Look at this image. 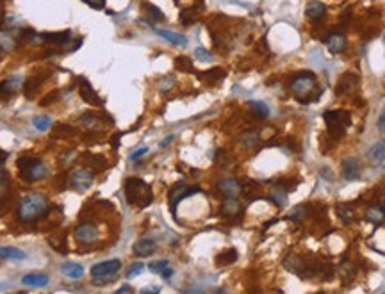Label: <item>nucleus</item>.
<instances>
[{
  "label": "nucleus",
  "instance_id": "19",
  "mask_svg": "<svg viewBox=\"0 0 385 294\" xmlns=\"http://www.w3.org/2000/svg\"><path fill=\"white\" fill-rule=\"evenodd\" d=\"M221 214L228 220H235L239 216L243 214V207H241V203L235 202V200H225L221 205Z\"/></svg>",
  "mask_w": 385,
  "mask_h": 294
},
{
  "label": "nucleus",
  "instance_id": "32",
  "mask_svg": "<svg viewBox=\"0 0 385 294\" xmlns=\"http://www.w3.org/2000/svg\"><path fill=\"white\" fill-rule=\"evenodd\" d=\"M248 105H250L253 116L259 118V120H266V118L269 116V109L264 102H250Z\"/></svg>",
  "mask_w": 385,
  "mask_h": 294
},
{
  "label": "nucleus",
  "instance_id": "29",
  "mask_svg": "<svg viewBox=\"0 0 385 294\" xmlns=\"http://www.w3.org/2000/svg\"><path fill=\"white\" fill-rule=\"evenodd\" d=\"M18 45V39L13 32L0 30V50H13Z\"/></svg>",
  "mask_w": 385,
  "mask_h": 294
},
{
  "label": "nucleus",
  "instance_id": "49",
  "mask_svg": "<svg viewBox=\"0 0 385 294\" xmlns=\"http://www.w3.org/2000/svg\"><path fill=\"white\" fill-rule=\"evenodd\" d=\"M161 277H163L164 280H170V278L173 277V268H170V266H168L166 270H164L163 273H161Z\"/></svg>",
  "mask_w": 385,
  "mask_h": 294
},
{
  "label": "nucleus",
  "instance_id": "56",
  "mask_svg": "<svg viewBox=\"0 0 385 294\" xmlns=\"http://www.w3.org/2000/svg\"><path fill=\"white\" fill-rule=\"evenodd\" d=\"M384 41H385V34H384Z\"/></svg>",
  "mask_w": 385,
  "mask_h": 294
},
{
  "label": "nucleus",
  "instance_id": "14",
  "mask_svg": "<svg viewBox=\"0 0 385 294\" xmlns=\"http://www.w3.org/2000/svg\"><path fill=\"white\" fill-rule=\"evenodd\" d=\"M79 84H80L79 95H80V98H82L84 102H88V104H91V105H102V104H104V100L98 98V95H96V91L93 89V86L89 84L88 79L80 77Z\"/></svg>",
  "mask_w": 385,
  "mask_h": 294
},
{
  "label": "nucleus",
  "instance_id": "51",
  "mask_svg": "<svg viewBox=\"0 0 385 294\" xmlns=\"http://www.w3.org/2000/svg\"><path fill=\"white\" fill-rule=\"evenodd\" d=\"M4 178H5V171L4 168H2V164H0V184L4 182Z\"/></svg>",
  "mask_w": 385,
  "mask_h": 294
},
{
  "label": "nucleus",
  "instance_id": "26",
  "mask_svg": "<svg viewBox=\"0 0 385 294\" xmlns=\"http://www.w3.org/2000/svg\"><path fill=\"white\" fill-rule=\"evenodd\" d=\"M0 259H11V261H21L25 259V252L13 246H0Z\"/></svg>",
  "mask_w": 385,
  "mask_h": 294
},
{
  "label": "nucleus",
  "instance_id": "8",
  "mask_svg": "<svg viewBox=\"0 0 385 294\" xmlns=\"http://www.w3.org/2000/svg\"><path fill=\"white\" fill-rule=\"evenodd\" d=\"M95 180V173L89 168H77L70 173V186L75 191H88Z\"/></svg>",
  "mask_w": 385,
  "mask_h": 294
},
{
  "label": "nucleus",
  "instance_id": "39",
  "mask_svg": "<svg viewBox=\"0 0 385 294\" xmlns=\"http://www.w3.org/2000/svg\"><path fill=\"white\" fill-rule=\"evenodd\" d=\"M305 214H307V205H298V207L289 214V218L294 221H302L303 218H305Z\"/></svg>",
  "mask_w": 385,
  "mask_h": 294
},
{
  "label": "nucleus",
  "instance_id": "28",
  "mask_svg": "<svg viewBox=\"0 0 385 294\" xmlns=\"http://www.w3.org/2000/svg\"><path fill=\"white\" fill-rule=\"evenodd\" d=\"M335 212H337V216H339L344 223H352V221L355 220V214H353V209L350 203H339V205L335 207Z\"/></svg>",
  "mask_w": 385,
  "mask_h": 294
},
{
  "label": "nucleus",
  "instance_id": "57",
  "mask_svg": "<svg viewBox=\"0 0 385 294\" xmlns=\"http://www.w3.org/2000/svg\"><path fill=\"white\" fill-rule=\"evenodd\" d=\"M384 166H385V162H384Z\"/></svg>",
  "mask_w": 385,
  "mask_h": 294
},
{
  "label": "nucleus",
  "instance_id": "21",
  "mask_svg": "<svg viewBox=\"0 0 385 294\" xmlns=\"http://www.w3.org/2000/svg\"><path fill=\"white\" fill-rule=\"evenodd\" d=\"M48 282L50 280H48V277L45 273H29L21 278V284L29 287H45L48 286Z\"/></svg>",
  "mask_w": 385,
  "mask_h": 294
},
{
  "label": "nucleus",
  "instance_id": "40",
  "mask_svg": "<svg viewBox=\"0 0 385 294\" xmlns=\"http://www.w3.org/2000/svg\"><path fill=\"white\" fill-rule=\"evenodd\" d=\"M143 271H145V264H143V262H136V264H132L129 270H127V277L134 278L138 277V275H141Z\"/></svg>",
  "mask_w": 385,
  "mask_h": 294
},
{
  "label": "nucleus",
  "instance_id": "30",
  "mask_svg": "<svg viewBox=\"0 0 385 294\" xmlns=\"http://www.w3.org/2000/svg\"><path fill=\"white\" fill-rule=\"evenodd\" d=\"M369 159H371L375 164L385 161V141H380L375 146H371V150H369Z\"/></svg>",
  "mask_w": 385,
  "mask_h": 294
},
{
  "label": "nucleus",
  "instance_id": "7",
  "mask_svg": "<svg viewBox=\"0 0 385 294\" xmlns=\"http://www.w3.org/2000/svg\"><path fill=\"white\" fill-rule=\"evenodd\" d=\"M200 193V187L198 186H192V187H188L186 184H177L170 189L168 193V202H170V209L172 212L175 214L177 212V207H179V203L182 202L184 198H189L192 195H198Z\"/></svg>",
  "mask_w": 385,
  "mask_h": 294
},
{
  "label": "nucleus",
  "instance_id": "2",
  "mask_svg": "<svg viewBox=\"0 0 385 294\" xmlns=\"http://www.w3.org/2000/svg\"><path fill=\"white\" fill-rule=\"evenodd\" d=\"M289 87L293 95L296 96V100L300 104H310L314 100L319 98L321 93L318 91V80H316V75L312 71H300V73H294L291 79H289Z\"/></svg>",
  "mask_w": 385,
  "mask_h": 294
},
{
  "label": "nucleus",
  "instance_id": "50",
  "mask_svg": "<svg viewBox=\"0 0 385 294\" xmlns=\"http://www.w3.org/2000/svg\"><path fill=\"white\" fill-rule=\"evenodd\" d=\"M129 293H130V287L129 286H123V287H120V289H118L114 294H129Z\"/></svg>",
  "mask_w": 385,
  "mask_h": 294
},
{
  "label": "nucleus",
  "instance_id": "31",
  "mask_svg": "<svg viewBox=\"0 0 385 294\" xmlns=\"http://www.w3.org/2000/svg\"><path fill=\"white\" fill-rule=\"evenodd\" d=\"M259 139H260V134L257 130H244L241 134V143L248 148H253V146L259 145Z\"/></svg>",
  "mask_w": 385,
  "mask_h": 294
},
{
  "label": "nucleus",
  "instance_id": "41",
  "mask_svg": "<svg viewBox=\"0 0 385 294\" xmlns=\"http://www.w3.org/2000/svg\"><path fill=\"white\" fill-rule=\"evenodd\" d=\"M168 266H170V262L168 261H157V262H152L150 264V271L152 273H163L164 270H166Z\"/></svg>",
  "mask_w": 385,
  "mask_h": 294
},
{
  "label": "nucleus",
  "instance_id": "20",
  "mask_svg": "<svg viewBox=\"0 0 385 294\" xmlns=\"http://www.w3.org/2000/svg\"><path fill=\"white\" fill-rule=\"evenodd\" d=\"M343 175L346 180H357L360 175V166H359V161L353 157L346 159L343 162Z\"/></svg>",
  "mask_w": 385,
  "mask_h": 294
},
{
  "label": "nucleus",
  "instance_id": "9",
  "mask_svg": "<svg viewBox=\"0 0 385 294\" xmlns=\"http://www.w3.org/2000/svg\"><path fill=\"white\" fill-rule=\"evenodd\" d=\"M73 234H75V239L79 241L80 245H95L96 241H98V236H100L98 227H96L95 223H89V221L80 223Z\"/></svg>",
  "mask_w": 385,
  "mask_h": 294
},
{
  "label": "nucleus",
  "instance_id": "46",
  "mask_svg": "<svg viewBox=\"0 0 385 294\" xmlns=\"http://www.w3.org/2000/svg\"><path fill=\"white\" fill-rule=\"evenodd\" d=\"M378 129H380L382 132L385 134V109H384V111H382L380 118H378Z\"/></svg>",
  "mask_w": 385,
  "mask_h": 294
},
{
  "label": "nucleus",
  "instance_id": "3",
  "mask_svg": "<svg viewBox=\"0 0 385 294\" xmlns=\"http://www.w3.org/2000/svg\"><path fill=\"white\" fill-rule=\"evenodd\" d=\"M125 189V198L130 205H134L138 209H147L152 202H154V193L152 187L148 186L143 178L138 177H129L123 184Z\"/></svg>",
  "mask_w": 385,
  "mask_h": 294
},
{
  "label": "nucleus",
  "instance_id": "1",
  "mask_svg": "<svg viewBox=\"0 0 385 294\" xmlns=\"http://www.w3.org/2000/svg\"><path fill=\"white\" fill-rule=\"evenodd\" d=\"M48 211H50V200L41 193H29L20 200L16 214L18 220L23 223H34L41 220Z\"/></svg>",
  "mask_w": 385,
  "mask_h": 294
},
{
  "label": "nucleus",
  "instance_id": "25",
  "mask_svg": "<svg viewBox=\"0 0 385 294\" xmlns=\"http://www.w3.org/2000/svg\"><path fill=\"white\" fill-rule=\"evenodd\" d=\"M235 261H237V252H235V248H226L225 252H221L214 259L216 266H228V264H234Z\"/></svg>",
  "mask_w": 385,
  "mask_h": 294
},
{
  "label": "nucleus",
  "instance_id": "13",
  "mask_svg": "<svg viewBox=\"0 0 385 294\" xmlns=\"http://www.w3.org/2000/svg\"><path fill=\"white\" fill-rule=\"evenodd\" d=\"M325 45L328 46L330 54H341L346 48V36L341 30H334V32H328V36L325 37Z\"/></svg>",
  "mask_w": 385,
  "mask_h": 294
},
{
  "label": "nucleus",
  "instance_id": "42",
  "mask_svg": "<svg viewBox=\"0 0 385 294\" xmlns=\"http://www.w3.org/2000/svg\"><path fill=\"white\" fill-rule=\"evenodd\" d=\"M194 54H196V57L200 59V61H210V59H212V54H210L207 48H203V46H196V48H194Z\"/></svg>",
  "mask_w": 385,
  "mask_h": 294
},
{
  "label": "nucleus",
  "instance_id": "34",
  "mask_svg": "<svg viewBox=\"0 0 385 294\" xmlns=\"http://www.w3.org/2000/svg\"><path fill=\"white\" fill-rule=\"evenodd\" d=\"M32 125H34V129L39 130V132H46V130L52 127V118L50 116H34Z\"/></svg>",
  "mask_w": 385,
  "mask_h": 294
},
{
  "label": "nucleus",
  "instance_id": "36",
  "mask_svg": "<svg viewBox=\"0 0 385 294\" xmlns=\"http://www.w3.org/2000/svg\"><path fill=\"white\" fill-rule=\"evenodd\" d=\"M82 123L88 127V129H96L98 125H100V116L96 114V112H84L82 114Z\"/></svg>",
  "mask_w": 385,
  "mask_h": 294
},
{
  "label": "nucleus",
  "instance_id": "54",
  "mask_svg": "<svg viewBox=\"0 0 385 294\" xmlns=\"http://www.w3.org/2000/svg\"><path fill=\"white\" fill-rule=\"evenodd\" d=\"M214 294H228V293H226V291H223V289H216V291H214Z\"/></svg>",
  "mask_w": 385,
  "mask_h": 294
},
{
  "label": "nucleus",
  "instance_id": "44",
  "mask_svg": "<svg viewBox=\"0 0 385 294\" xmlns=\"http://www.w3.org/2000/svg\"><path fill=\"white\" fill-rule=\"evenodd\" d=\"M84 2L93 9H102L105 5V0H84Z\"/></svg>",
  "mask_w": 385,
  "mask_h": 294
},
{
  "label": "nucleus",
  "instance_id": "4",
  "mask_svg": "<svg viewBox=\"0 0 385 294\" xmlns=\"http://www.w3.org/2000/svg\"><path fill=\"white\" fill-rule=\"evenodd\" d=\"M16 166H18V170H20V177L23 178V180H29V182L41 180V178H45L46 173H48L45 162H43L39 157H32V155L20 157L16 162Z\"/></svg>",
  "mask_w": 385,
  "mask_h": 294
},
{
  "label": "nucleus",
  "instance_id": "48",
  "mask_svg": "<svg viewBox=\"0 0 385 294\" xmlns=\"http://www.w3.org/2000/svg\"><path fill=\"white\" fill-rule=\"evenodd\" d=\"M161 293V287H147V289H143L141 294H159Z\"/></svg>",
  "mask_w": 385,
  "mask_h": 294
},
{
  "label": "nucleus",
  "instance_id": "35",
  "mask_svg": "<svg viewBox=\"0 0 385 294\" xmlns=\"http://www.w3.org/2000/svg\"><path fill=\"white\" fill-rule=\"evenodd\" d=\"M175 68L180 71H184V73H188V71H194V64L191 62V59L186 57V55H179V57L175 59Z\"/></svg>",
  "mask_w": 385,
  "mask_h": 294
},
{
  "label": "nucleus",
  "instance_id": "43",
  "mask_svg": "<svg viewBox=\"0 0 385 294\" xmlns=\"http://www.w3.org/2000/svg\"><path fill=\"white\" fill-rule=\"evenodd\" d=\"M145 153H148V148H147V146H141V148H139V150H136V152L130 153V161H136V159L143 157Z\"/></svg>",
  "mask_w": 385,
  "mask_h": 294
},
{
  "label": "nucleus",
  "instance_id": "23",
  "mask_svg": "<svg viewBox=\"0 0 385 294\" xmlns=\"http://www.w3.org/2000/svg\"><path fill=\"white\" fill-rule=\"evenodd\" d=\"M61 273L64 277L71 278V280H77V278H80L84 275V268L80 264H77V262H64L61 266Z\"/></svg>",
  "mask_w": 385,
  "mask_h": 294
},
{
  "label": "nucleus",
  "instance_id": "17",
  "mask_svg": "<svg viewBox=\"0 0 385 294\" xmlns=\"http://www.w3.org/2000/svg\"><path fill=\"white\" fill-rule=\"evenodd\" d=\"M366 220L373 225H382L385 221V207L384 205H378V203H373L366 209Z\"/></svg>",
  "mask_w": 385,
  "mask_h": 294
},
{
  "label": "nucleus",
  "instance_id": "24",
  "mask_svg": "<svg viewBox=\"0 0 385 294\" xmlns=\"http://www.w3.org/2000/svg\"><path fill=\"white\" fill-rule=\"evenodd\" d=\"M225 75L226 73L223 68H210V70L200 73V79L205 80V82H209V84H216V82H219V80L225 79Z\"/></svg>",
  "mask_w": 385,
  "mask_h": 294
},
{
  "label": "nucleus",
  "instance_id": "37",
  "mask_svg": "<svg viewBox=\"0 0 385 294\" xmlns=\"http://www.w3.org/2000/svg\"><path fill=\"white\" fill-rule=\"evenodd\" d=\"M39 84H41V80L34 79V77H32V79H29L25 84H23V93H25L27 98H32L34 93H36V89L39 87Z\"/></svg>",
  "mask_w": 385,
  "mask_h": 294
},
{
  "label": "nucleus",
  "instance_id": "10",
  "mask_svg": "<svg viewBox=\"0 0 385 294\" xmlns=\"http://www.w3.org/2000/svg\"><path fill=\"white\" fill-rule=\"evenodd\" d=\"M216 187H218L219 195L225 196V200H235L241 193H243V184L232 177L221 178V180L216 184Z\"/></svg>",
  "mask_w": 385,
  "mask_h": 294
},
{
  "label": "nucleus",
  "instance_id": "45",
  "mask_svg": "<svg viewBox=\"0 0 385 294\" xmlns=\"http://www.w3.org/2000/svg\"><path fill=\"white\" fill-rule=\"evenodd\" d=\"M350 18H352V9H346V12H343V14H341V23H350V21H352V20H350Z\"/></svg>",
  "mask_w": 385,
  "mask_h": 294
},
{
  "label": "nucleus",
  "instance_id": "33",
  "mask_svg": "<svg viewBox=\"0 0 385 294\" xmlns=\"http://www.w3.org/2000/svg\"><path fill=\"white\" fill-rule=\"evenodd\" d=\"M75 134L77 130L66 123H57L54 127V137H73Z\"/></svg>",
  "mask_w": 385,
  "mask_h": 294
},
{
  "label": "nucleus",
  "instance_id": "11",
  "mask_svg": "<svg viewBox=\"0 0 385 294\" xmlns=\"http://www.w3.org/2000/svg\"><path fill=\"white\" fill-rule=\"evenodd\" d=\"M360 84V79L359 75L355 73H346L343 75L335 86V95L337 96H348V95H353L357 91V87Z\"/></svg>",
  "mask_w": 385,
  "mask_h": 294
},
{
  "label": "nucleus",
  "instance_id": "16",
  "mask_svg": "<svg viewBox=\"0 0 385 294\" xmlns=\"http://www.w3.org/2000/svg\"><path fill=\"white\" fill-rule=\"evenodd\" d=\"M155 34L161 36L163 39H166L168 43H172V45H177V46H186L188 45V37L184 34H179V32H173V30H168V29H155Z\"/></svg>",
  "mask_w": 385,
  "mask_h": 294
},
{
  "label": "nucleus",
  "instance_id": "18",
  "mask_svg": "<svg viewBox=\"0 0 385 294\" xmlns=\"http://www.w3.org/2000/svg\"><path fill=\"white\" fill-rule=\"evenodd\" d=\"M203 9L201 4H194V5H189V7L182 9L180 11V23L182 25H192L194 21L198 20L200 16V11Z\"/></svg>",
  "mask_w": 385,
  "mask_h": 294
},
{
  "label": "nucleus",
  "instance_id": "55",
  "mask_svg": "<svg viewBox=\"0 0 385 294\" xmlns=\"http://www.w3.org/2000/svg\"><path fill=\"white\" fill-rule=\"evenodd\" d=\"M7 287V284H0V289H5Z\"/></svg>",
  "mask_w": 385,
  "mask_h": 294
},
{
  "label": "nucleus",
  "instance_id": "53",
  "mask_svg": "<svg viewBox=\"0 0 385 294\" xmlns=\"http://www.w3.org/2000/svg\"><path fill=\"white\" fill-rule=\"evenodd\" d=\"M172 141H173V136L166 137V139H164V141H163V146H164V145H168V143H172Z\"/></svg>",
  "mask_w": 385,
  "mask_h": 294
},
{
  "label": "nucleus",
  "instance_id": "22",
  "mask_svg": "<svg viewBox=\"0 0 385 294\" xmlns=\"http://www.w3.org/2000/svg\"><path fill=\"white\" fill-rule=\"evenodd\" d=\"M325 12H327V5L323 4V2H319V0H312V2H309L305 7V14L309 18H312V20L323 18L325 16Z\"/></svg>",
  "mask_w": 385,
  "mask_h": 294
},
{
  "label": "nucleus",
  "instance_id": "38",
  "mask_svg": "<svg viewBox=\"0 0 385 294\" xmlns=\"http://www.w3.org/2000/svg\"><path fill=\"white\" fill-rule=\"evenodd\" d=\"M147 11H148V14H150L152 18H154V21H163L164 20V12L161 11L157 5H154V4H147Z\"/></svg>",
  "mask_w": 385,
  "mask_h": 294
},
{
  "label": "nucleus",
  "instance_id": "5",
  "mask_svg": "<svg viewBox=\"0 0 385 294\" xmlns=\"http://www.w3.org/2000/svg\"><path fill=\"white\" fill-rule=\"evenodd\" d=\"M323 118H325V123H327L328 136H330L332 139H339L344 134V130L352 123V114L348 111H344V109L327 111L323 114Z\"/></svg>",
  "mask_w": 385,
  "mask_h": 294
},
{
  "label": "nucleus",
  "instance_id": "6",
  "mask_svg": "<svg viewBox=\"0 0 385 294\" xmlns=\"http://www.w3.org/2000/svg\"><path fill=\"white\" fill-rule=\"evenodd\" d=\"M120 270H122V261H118V259H111V261L98 262V264L91 268L93 282L95 284L107 282V280H109L111 277H114V275H116Z\"/></svg>",
  "mask_w": 385,
  "mask_h": 294
},
{
  "label": "nucleus",
  "instance_id": "47",
  "mask_svg": "<svg viewBox=\"0 0 385 294\" xmlns=\"http://www.w3.org/2000/svg\"><path fill=\"white\" fill-rule=\"evenodd\" d=\"M55 98H57V95H54V93H50V95L46 96L45 100H41V107H46V105L50 104V102H55Z\"/></svg>",
  "mask_w": 385,
  "mask_h": 294
},
{
  "label": "nucleus",
  "instance_id": "12",
  "mask_svg": "<svg viewBox=\"0 0 385 294\" xmlns=\"http://www.w3.org/2000/svg\"><path fill=\"white\" fill-rule=\"evenodd\" d=\"M310 262H305V259L298 253H289L287 257L284 259V268L291 273L300 275V278H305L307 270H309Z\"/></svg>",
  "mask_w": 385,
  "mask_h": 294
},
{
  "label": "nucleus",
  "instance_id": "27",
  "mask_svg": "<svg viewBox=\"0 0 385 294\" xmlns=\"http://www.w3.org/2000/svg\"><path fill=\"white\" fill-rule=\"evenodd\" d=\"M287 193L289 191L285 189L284 186H280V184L271 191V200L275 202L276 207H284L285 203H287Z\"/></svg>",
  "mask_w": 385,
  "mask_h": 294
},
{
  "label": "nucleus",
  "instance_id": "15",
  "mask_svg": "<svg viewBox=\"0 0 385 294\" xmlns=\"http://www.w3.org/2000/svg\"><path fill=\"white\" fill-rule=\"evenodd\" d=\"M155 248H157V245H155L154 239H150V237H143V239H139L134 243V250H132V252H134V255H138V257L145 259V257L154 255Z\"/></svg>",
  "mask_w": 385,
  "mask_h": 294
},
{
  "label": "nucleus",
  "instance_id": "52",
  "mask_svg": "<svg viewBox=\"0 0 385 294\" xmlns=\"http://www.w3.org/2000/svg\"><path fill=\"white\" fill-rule=\"evenodd\" d=\"M186 294H203L201 291H198V289H188L186 291Z\"/></svg>",
  "mask_w": 385,
  "mask_h": 294
}]
</instances>
